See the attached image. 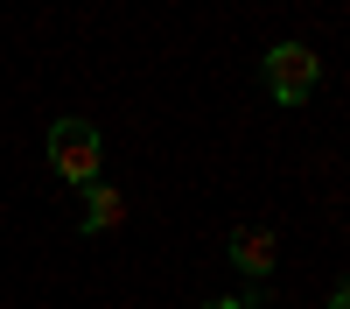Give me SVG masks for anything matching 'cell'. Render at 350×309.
I'll return each instance as SVG.
<instances>
[{
  "label": "cell",
  "instance_id": "6da1fadb",
  "mask_svg": "<svg viewBox=\"0 0 350 309\" xmlns=\"http://www.w3.org/2000/svg\"><path fill=\"white\" fill-rule=\"evenodd\" d=\"M49 169H56L64 183L92 190V183H98V127H92V120H56V127H49Z\"/></svg>",
  "mask_w": 350,
  "mask_h": 309
},
{
  "label": "cell",
  "instance_id": "7a4b0ae2",
  "mask_svg": "<svg viewBox=\"0 0 350 309\" xmlns=\"http://www.w3.org/2000/svg\"><path fill=\"white\" fill-rule=\"evenodd\" d=\"M315 77H323V64H315V49L308 42H273L267 49V92L280 106H301L315 92Z\"/></svg>",
  "mask_w": 350,
  "mask_h": 309
},
{
  "label": "cell",
  "instance_id": "3957f363",
  "mask_svg": "<svg viewBox=\"0 0 350 309\" xmlns=\"http://www.w3.org/2000/svg\"><path fill=\"white\" fill-rule=\"evenodd\" d=\"M231 260H239L252 281L273 274V232H267V225H239V232H231Z\"/></svg>",
  "mask_w": 350,
  "mask_h": 309
},
{
  "label": "cell",
  "instance_id": "277c9868",
  "mask_svg": "<svg viewBox=\"0 0 350 309\" xmlns=\"http://www.w3.org/2000/svg\"><path fill=\"white\" fill-rule=\"evenodd\" d=\"M120 225H126V197L112 183H92L84 190V232H120Z\"/></svg>",
  "mask_w": 350,
  "mask_h": 309
},
{
  "label": "cell",
  "instance_id": "5b68a950",
  "mask_svg": "<svg viewBox=\"0 0 350 309\" xmlns=\"http://www.w3.org/2000/svg\"><path fill=\"white\" fill-rule=\"evenodd\" d=\"M211 309H245V302H239V295H217V302H211Z\"/></svg>",
  "mask_w": 350,
  "mask_h": 309
}]
</instances>
